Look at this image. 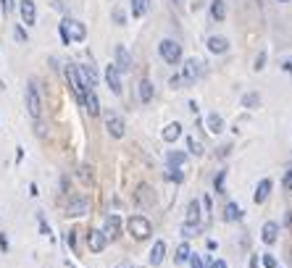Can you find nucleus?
<instances>
[{
    "mask_svg": "<svg viewBox=\"0 0 292 268\" xmlns=\"http://www.w3.org/2000/svg\"><path fill=\"white\" fill-rule=\"evenodd\" d=\"M211 16L216 21H224L226 19V6H224V0H213L211 3Z\"/></svg>",
    "mask_w": 292,
    "mask_h": 268,
    "instance_id": "obj_24",
    "label": "nucleus"
},
{
    "mask_svg": "<svg viewBox=\"0 0 292 268\" xmlns=\"http://www.w3.org/2000/svg\"><path fill=\"white\" fill-rule=\"evenodd\" d=\"M116 268H137V265H134V263H119Z\"/></svg>",
    "mask_w": 292,
    "mask_h": 268,
    "instance_id": "obj_47",
    "label": "nucleus"
},
{
    "mask_svg": "<svg viewBox=\"0 0 292 268\" xmlns=\"http://www.w3.org/2000/svg\"><path fill=\"white\" fill-rule=\"evenodd\" d=\"M66 245H69L71 250H76V231H69V234H66Z\"/></svg>",
    "mask_w": 292,
    "mask_h": 268,
    "instance_id": "obj_36",
    "label": "nucleus"
},
{
    "mask_svg": "<svg viewBox=\"0 0 292 268\" xmlns=\"http://www.w3.org/2000/svg\"><path fill=\"white\" fill-rule=\"evenodd\" d=\"M0 247H3V250H8V240H6L3 234H0Z\"/></svg>",
    "mask_w": 292,
    "mask_h": 268,
    "instance_id": "obj_46",
    "label": "nucleus"
},
{
    "mask_svg": "<svg viewBox=\"0 0 292 268\" xmlns=\"http://www.w3.org/2000/svg\"><path fill=\"white\" fill-rule=\"evenodd\" d=\"M105 82H108L113 95H121V90H124V87H121V74H119V69L113 66V63H111V66H105Z\"/></svg>",
    "mask_w": 292,
    "mask_h": 268,
    "instance_id": "obj_13",
    "label": "nucleus"
},
{
    "mask_svg": "<svg viewBox=\"0 0 292 268\" xmlns=\"http://www.w3.org/2000/svg\"><path fill=\"white\" fill-rule=\"evenodd\" d=\"M287 218H289V226H292V213H289V216H287Z\"/></svg>",
    "mask_w": 292,
    "mask_h": 268,
    "instance_id": "obj_50",
    "label": "nucleus"
},
{
    "mask_svg": "<svg viewBox=\"0 0 292 268\" xmlns=\"http://www.w3.org/2000/svg\"><path fill=\"white\" fill-rule=\"evenodd\" d=\"M105 245H108L105 234H103L100 229H90V234H87V247H90L92 252H103Z\"/></svg>",
    "mask_w": 292,
    "mask_h": 268,
    "instance_id": "obj_10",
    "label": "nucleus"
},
{
    "mask_svg": "<svg viewBox=\"0 0 292 268\" xmlns=\"http://www.w3.org/2000/svg\"><path fill=\"white\" fill-rule=\"evenodd\" d=\"M182 234H184V236H195V234H197V226H192V224H184V226H182Z\"/></svg>",
    "mask_w": 292,
    "mask_h": 268,
    "instance_id": "obj_35",
    "label": "nucleus"
},
{
    "mask_svg": "<svg viewBox=\"0 0 292 268\" xmlns=\"http://www.w3.org/2000/svg\"><path fill=\"white\" fill-rule=\"evenodd\" d=\"M284 189H292V168L284 173Z\"/></svg>",
    "mask_w": 292,
    "mask_h": 268,
    "instance_id": "obj_40",
    "label": "nucleus"
},
{
    "mask_svg": "<svg viewBox=\"0 0 292 268\" xmlns=\"http://www.w3.org/2000/svg\"><path fill=\"white\" fill-rule=\"evenodd\" d=\"M226 171H219L216 179H213V187H216V195H226Z\"/></svg>",
    "mask_w": 292,
    "mask_h": 268,
    "instance_id": "obj_27",
    "label": "nucleus"
},
{
    "mask_svg": "<svg viewBox=\"0 0 292 268\" xmlns=\"http://www.w3.org/2000/svg\"><path fill=\"white\" fill-rule=\"evenodd\" d=\"M103 234H105V240H119V234H121V218L111 213L108 218H105V224H103Z\"/></svg>",
    "mask_w": 292,
    "mask_h": 268,
    "instance_id": "obj_11",
    "label": "nucleus"
},
{
    "mask_svg": "<svg viewBox=\"0 0 292 268\" xmlns=\"http://www.w3.org/2000/svg\"><path fill=\"white\" fill-rule=\"evenodd\" d=\"M40 226H42V234H50V226H48V224H45V221H42V218H40Z\"/></svg>",
    "mask_w": 292,
    "mask_h": 268,
    "instance_id": "obj_45",
    "label": "nucleus"
},
{
    "mask_svg": "<svg viewBox=\"0 0 292 268\" xmlns=\"http://www.w3.org/2000/svg\"><path fill=\"white\" fill-rule=\"evenodd\" d=\"M158 53H161V58L166 61V63H179L182 61V45L177 42V40H161V45H158Z\"/></svg>",
    "mask_w": 292,
    "mask_h": 268,
    "instance_id": "obj_4",
    "label": "nucleus"
},
{
    "mask_svg": "<svg viewBox=\"0 0 292 268\" xmlns=\"http://www.w3.org/2000/svg\"><path fill=\"white\" fill-rule=\"evenodd\" d=\"M148 192H150V187L142 184V187H140V192H137V200H140V202H153V197H150Z\"/></svg>",
    "mask_w": 292,
    "mask_h": 268,
    "instance_id": "obj_31",
    "label": "nucleus"
},
{
    "mask_svg": "<svg viewBox=\"0 0 292 268\" xmlns=\"http://www.w3.org/2000/svg\"><path fill=\"white\" fill-rule=\"evenodd\" d=\"M13 35H16V40H19V42H26V32H24L21 26H16V29H13Z\"/></svg>",
    "mask_w": 292,
    "mask_h": 268,
    "instance_id": "obj_38",
    "label": "nucleus"
},
{
    "mask_svg": "<svg viewBox=\"0 0 292 268\" xmlns=\"http://www.w3.org/2000/svg\"><path fill=\"white\" fill-rule=\"evenodd\" d=\"M66 79H69V87H71V92L76 95V100H84V95L90 92V87L84 84V79H82V74H79V66H74V63H66Z\"/></svg>",
    "mask_w": 292,
    "mask_h": 268,
    "instance_id": "obj_2",
    "label": "nucleus"
},
{
    "mask_svg": "<svg viewBox=\"0 0 292 268\" xmlns=\"http://www.w3.org/2000/svg\"><path fill=\"white\" fill-rule=\"evenodd\" d=\"M197 221H200V202L192 200V202L187 205V224L197 226Z\"/></svg>",
    "mask_w": 292,
    "mask_h": 268,
    "instance_id": "obj_23",
    "label": "nucleus"
},
{
    "mask_svg": "<svg viewBox=\"0 0 292 268\" xmlns=\"http://www.w3.org/2000/svg\"><path fill=\"white\" fill-rule=\"evenodd\" d=\"M187 150H190V155H195V158L203 155V145H200L195 137H187Z\"/></svg>",
    "mask_w": 292,
    "mask_h": 268,
    "instance_id": "obj_28",
    "label": "nucleus"
},
{
    "mask_svg": "<svg viewBox=\"0 0 292 268\" xmlns=\"http://www.w3.org/2000/svg\"><path fill=\"white\" fill-rule=\"evenodd\" d=\"M250 268H258V255H253V258H250Z\"/></svg>",
    "mask_w": 292,
    "mask_h": 268,
    "instance_id": "obj_49",
    "label": "nucleus"
},
{
    "mask_svg": "<svg viewBox=\"0 0 292 268\" xmlns=\"http://www.w3.org/2000/svg\"><path fill=\"white\" fill-rule=\"evenodd\" d=\"M82 105L87 108V113H90V116H100V100H98V95H95V90H90V92L84 95V100H82Z\"/></svg>",
    "mask_w": 292,
    "mask_h": 268,
    "instance_id": "obj_15",
    "label": "nucleus"
},
{
    "mask_svg": "<svg viewBox=\"0 0 292 268\" xmlns=\"http://www.w3.org/2000/svg\"><path fill=\"white\" fill-rule=\"evenodd\" d=\"M258 103H260L258 95H245V98H242V105H245V108H253V105H258Z\"/></svg>",
    "mask_w": 292,
    "mask_h": 268,
    "instance_id": "obj_32",
    "label": "nucleus"
},
{
    "mask_svg": "<svg viewBox=\"0 0 292 268\" xmlns=\"http://www.w3.org/2000/svg\"><path fill=\"white\" fill-rule=\"evenodd\" d=\"M200 66H203V63L197 61V58H190V61H184V69H182V82H184V84H192L195 79L200 76V71H203Z\"/></svg>",
    "mask_w": 292,
    "mask_h": 268,
    "instance_id": "obj_7",
    "label": "nucleus"
},
{
    "mask_svg": "<svg viewBox=\"0 0 292 268\" xmlns=\"http://www.w3.org/2000/svg\"><path fill=\"white\" fill-rule=\"evenodd\" d=\"M264 63H266V53H258V58H255V69L260 71V69H264Z\"/></svg>",
    "mask_w": 292,
    "mask_h": 268,
    "instance_id": "obj_39",
    "label": "nucleus"
},
{
    "mask_svg": "<svg viewBox=\"0 0 292 268\" xmlns=\"http://www.w3.org/2000/svg\"><path fill=\"white\" fill-rule=\"evenodd\" d=\"M113 21H116V24L121 26V24H124V21H127V13H124V11H121V8H113Z\"/></svg>",
    "mask_w": 292,
    "mask_h": 268,
    "instance_id": "obj_33",
    "label": "nucleus"
},
{
    "mask_svg": "<svg viewBox=\"0 0 292 268\" xmlns=\"http://www.w3.org/2000/svg\"><path fill=\"white\" fill-rule=\"evenodd\" d=\"M279 3H284V0H279Z\"/></svg>",
    "mask_w": 292,
    "mask_h": 268,
    "instance_id": "obj_51",
    "label": "nucleus"
},
{
    "mask_svg": "<svg viewBox=\"0 0 292 268\" xmlns=\"http://www.w3.org/2000/svg\"><path fill=\"white\" fill-rule=\"evenodd\" d=\"M208 50L216 55H224L229 50V40L226 37H208Z\"/></svg>",
    "mask_w": 292,
    "mask_h": 268,
    "instance_id": "obj_16",
    "label": "nucleus"
},
{
    "mask_svg": "<svg viewBox=\"0 0 292 268\" xmlns=\"http://www.w3.org/2000/svg\"><path fill=\"white\" fill-rule=\"evenodd\" d=\"M26 110H29V116H32V118H40V113H42L40 90H37L35 82H29V84H26Z\"/></svg>",
    "mask_w": 292,
    "mask_h": 268,
    "instance_id": "obj_5",
    "label": "nucleus"
},
{
    "mask_svg": "<svg viewBox=\"0 0 292 268\" xmlns=\"http://www.w3.org/2000/svg\"><path fill=\"white\" fill-rule=\"evenodd\" d=\"M190 255H192V250H190V245H187V242H182V245L177 247V255H174V263H187V260H190Z\"/></svg>",
    "mask_w": 292,
    "mask_h": 268,
    "instance_id": "obj_25",
    "label": "nucleus"
},
{
    "mask_svg": "<svg viewBox=\"0 0 292 268\" xmlns=\"http://www.w3.org/2000/svg\"><path fill=\"white\" fill-rule=\"evenodd\" d=\"M58 32H61V40L64 45H71V42H82L87 37V26L76 19H64L58 24Z\"/></svg>",
    "mask_w": 292,
    "mask_h": 268,
    "instance_id": "obj_1",
    "label": "nucleus"
},
{
    "mask_svg": "<svg viewBox=\"0 0 292 268\" xmlns=\"http://www.w3.org/2000/svg\"><path fill=\"white\" fill-rule=\"evenodd\" d=\"M53 8H58V11H64V3H61V0H53Z\"/></svg>",
    "mask_w": 292,
    "mask_h": 268,
    "instance_id": "obj_48",
    "label": "nucleus"
},
{
    "mask_svg": "<svg viewBox=\"0 0 292 268\" xmlns=\"http://www.w3.org/2000/svg\"><path fill=\"white\" fill-rule=\"evenodd\" d=\"M87 211H90V200H87L84 195H74V197H69V202H66V216L79 218V216H84Z\"/></svg>",
    "mask_w": 292,
    "mask_h": 268,
    "instance_id": "obj_6",
    "label": "nucleus"
},
{
    "mask_svg": "<svg viewBox=\"0 0 292 268\" xmlns=\"http://www.w3.org/2000/svg\"><path fill=\"white\" fill-rule=\"evenodd\" d=\"M264 265H266V268H279V263H276V258H274V255H269V252L264 255Z\"/></svg>",
    "mask_w": 292,
    "mask_h": 268,
    "instance_id": "obj_34",
    "label": "nucleus"
},
{
    "mask_svg": "<svg viewBox=\"0 0 292 268\" xmlns=\"http://www.w3.org/2000/svg\"><path fill=\"white\" fill-rule=\"evenodd\" d=\"M282 69H284V71H287V74H292V58H289V61H284V63H282Z\"/></svg>",
    "mask_w": 292,
    "mask_h": 268,
    "instance_id": "obj_42",
    "label": "nucleus"
},
{
    "mask_svg": "<svg viewBox=\"0 0 292 268\" xmlns=\"http://www.w3.org/2000/svg\"><path fill=\"white\" fill-rule=\"evenodd\" d=\"M276 236H279V224H276V221H266L264 231H260V240H264L266 245H274Z\"/></svg>",
    "mask_w": 292,
    "mask_h": 268,
    "instance_id": "obj_14",
    "label": "nucleus"
},
{
    "mask_svg": "<svg viewBox=\"0 0 292 268\" xmlns=\"http://www.w3.org/2000/svg\"><path fill=\"white\" fill-rule=\"evenodd\" d=\"M0 6H3V13H11V8H13L11 0H0Z\"/></svg>",
    "mask_w": 292,
    "mask_h": 268,
    "instance_id": "obj_41",
    "label": "nucleus"
},
{
    "mask_svg": "<svg viewBox=\"0 0 292 268\" xmlns=\"http://www.w3.org/2000/svg\"><path fill=\"white\" fill-rule=\"evenodd\" d=\"M206 124H208V132H211V134H221V132H224V118H221L219 113H211V116L206 118Z\"/></svg>",
    "mask_w": 292,
    "mask_h": 268,
    "instance_id": "obj_19",
    "label": "nucleus"
},
{
    "mask_svg": "<svg viewBox=\"0 0 292 268\" xmlns=\"http://www.w3.org/2000/svg\"><path fill=\"white\" fill-rule=\"evenodd\" d=\"M242 218V208L237 202H229L226 208H224V221H229V224H232V221H240Z\"/></svg>",
    "mask_w": 292,
    "mask_h": 268,
    "instance_id": "obj_21",
    "label": "nucleus"
},
{
    "mask_svg": "<svg viewBox=\"0 0 292 268\" xmlns=\"http://www.w3.org/2000/svg\"><path fill=\"white\" fill-rule=\"evenodd\" d=\"M166 161H168V166H171V168H179L184 163V153H168Z\"/></svg>",
    "mask_w": 292,
    "mask_h": 268,
    "instance_id": "obj_29",
    "label": "nucleus"
},
{
    "mask_svg": "<svg viewBox=\"0 0 292 268\" xmlns=\"http://www.w3.org/2000/svg\"><path fill=\"white\" fill-rule=\"evenodd\" d=\"M105 129H108V134H111V137L121 139V137H124V118L108 110V113H105Z\"/></svg>",
    "mask_w": 292,
    "mask_h": 268,
    "instance_id": "obj_8",
    "label": "nucleus"
},
{
    "mask_svg": "<svg viewBox=\"0 0 292 268\" xmlns=\"http://www.w3.org/2000/svg\"><path fill=\"white\" fill-rule=\"evenodd\" d=\"M140 100L142 103L153 100V84H150V79H142V82H140Z\"/></svg>",
    "mask_w": 292,
    "mask_h": 268,
    "instance_id": "obj_26",
    "label": "nucleus"
},
{
    "mask_svg": "<svg viewBox=\"0 0 292 268\" xmlns=\"http://www.w3.org/2000/svg\"><path fill=\"white\" fill-rule=\"evenodd\" d=\"M269 195H271V179H264V182L258 184V189H255L253 200L260 205V202H266V200H269Z\"/></svg>",
    "mask_w": 292,
    "mask_h": 268,
    "instance_id": "obj_18",
    "label": "nucleus"
},
{
    "mask_svg": "<svg viewBox=\"0 0 292 268\" xmlns=\"http://www.w3.org/2000/svg\"><path fill=\"white\" fill-rule=\"evenodd\" d=\"M127 229H129V234L134 236V240H148V236L153 234V226H150V221L145 216H129Z\"/></svg>",
    "mask_w": 292,
    "mask_h": 268,
    "instance_id": "obj_3",
    "label": "nucleus"
},
{
    "mask_svg": "<svg viewBox=\"0 0 292 268\" xmlns=\"http://www.w3.org/2000/svg\"><path fill=\"white\" fill-rule=\"evenodd\" d=\"M166 179L182 184V182H184V173H182V168H168V171H166Z\"/></svg>",
    "mask_w": 292,
    "mask_h": 268,
    "instance_id": "obj_30",
    "label": "nucleus"
},
{
    "mask_svg": "<svg viewBox=\"0 0 292 268\" xmlns=\"http://www.w3.org/2000/svg\"><path fill=\"white\" fill-rule=\"evenodd\" d=\"M163 258H166V242L158 240L156 245H153V250H150V265H161Z\"/></svg>",
    "mask_w": 292,
    "mask_h": 268,
    "instance_id": "obj_17",
    "label": "nucleus"
},
{
    "mask_svg": "<svg viewBox=\"0 0 292 268\" xmlns=\"http://www.w3.org/2000/svg\"><path fill=\"white\" fill-rule=\"evenodd\" d=\"M29 195H32V197H37L40 192H37V184H29Z\"/></svg>",
    "mask_w": 292,
    "mask_h": 268,
    "instance_id": "obj_44",
    "label": "nucleus"
},
{
    "mask_svg": "<svg viewBox=\"0 0 292 268\" xmlns=\"http://www.w3.org/2000/svg\"><path fill=\"white\" fill-rule=\"evenodd\" d=\"M179 137H182V124H179V121L168 124L166 129H163V139H166V142H177Z\"/></svg>",
    "mask_w": 292,
    "mask_h": 268,
    "instance_id": "obj_20",
    "label": "nucleus"
},
{
    "mask_svg": "<svg viewBox=\"0 0 292 268\" xmlns=\"http://www.w3.org/2000/svg\"><path fill=\"white\" fill-rule=\"evenodd\" d=\"M190 268H203V260H200V255H190Z\"/></svg>",
    "mask_w": 292,
    "mask_h": 268,
    "instance_id": "obj_37",
    "label": "nucleus"
},
{
    "mask_svg": "<svg viewBox=\"0 0 292 268\" xmlns=\"http://www.w3.org/2000/svg\"><path fill=\"white\" fill-rule=\"evenodd\" d=\"M19 13H21V21H24L26 26H35V24H37L35 0H21V3H19Z\"/></svg>",
    "mask_w": 292,
    "mask_h": 268,
    "instance_id": "obj_9",
    "label": "nucleus"
},
{
    "mask_svg": "<svg viewBox=\"0 0 292 268\" xmlns=\"http://www.w3.org/2000/svg\"><path fill=\"white\" fill-rule=\"evenodd\" d=\"M148 11H150V0H132V16L134 19H142Z\"/></svg>",
    "mask_w": 292,
    "mask_h": 268,
    "instance_id": "obj_22",
    "label": "nucleus"
},
{
    "mask_svg": "<svg viewBox=\"0 0 292 268\" xmlns=\"http://www.w3.org/2000/svg\"><path fill=\"white\" fill-rule=\"evenodd\" d=\"M211 268H226L224 260H211Z\"/></svg>",
    "mask_w": 292,
    "mask_h": 268,
    "instance_id": "obj_43",
    "label": "nucleus"
},
{
    "mask_svg": "<svg viewBox=\"0 0 292 268\" xmlns=\"http://www.w3.org/2000/svg\"><path fill=\"white\" fill-rule=\"evenodd\" d=\"M116 63H113V66L119 69V74L121 71H129L132 69V55H129V50H127V47L124 45H116Z\"/></svg>",
    "mask_w": 292,
    "mask_h": 268,
    "instance_id": "obj_12",
    "label": "nucleus"
}]
</instances>
